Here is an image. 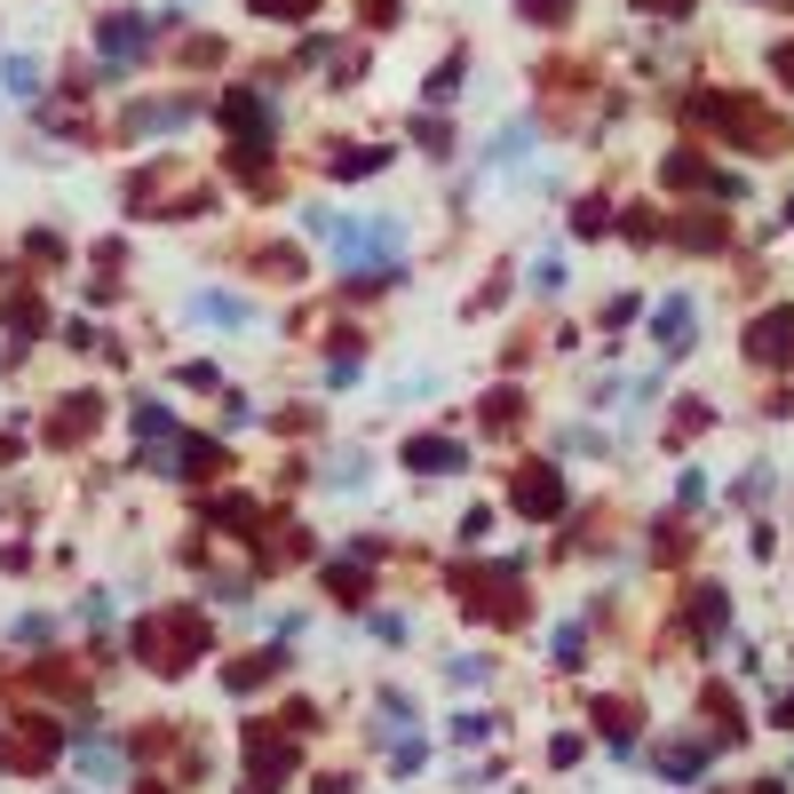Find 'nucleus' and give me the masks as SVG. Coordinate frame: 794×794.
<instances>
[{"mask_svg":"<svg viewBox=\"0 0 794 794\" xmlns=\"http://www.w3.org/2000/svg\"><path fill=\"white\" fill-rule=\"evenodd\" d=\"M786 334H794V310L763 318V326H755V334H747V350H755V358H786Z\"/></svg>","mask_w":794,"mask_h":794,"instance_id":"obj_1","label":"nucleus"},{"mask_svg":"<svg viewBox=\"0 0 794 794\" xmlns=\"http://www.w3.org/2000/svg\"><path fill=\"white\" fill-rule=\"evenodd\" d=\"M144 48V16H112L104 24V56H136Z\"/></svg>","mask_w":794,"mask_h":794,"instance_id":"obj_2","label":"nucleus"},{"mask_svg":"<svg viewBox=\"0 0 794 794\" xmlns=\"http://www.w3.org/2000/svg\"><path fill=\"white\" fill-rule=\"evenodd\" d=\"M683 334H691V303L676 294V303L659 310V350H683Z\"/></svg>","mask_w":794,"mask_h":794,"instance_id":"obj_3","label":"nucleus"},{"mask_svg":"<svg viewBox=\"0 0 794 794\" xmlns=\"http://www.w3.org/2000/svg\"><path fill=\"white\" fill-rule=\"evenodd\" d=\"M517 501L541 517V509H556V501H565V485H556V477H524V492H517Z\"/></svg>","mask_w":794,"mask_h":794,"instance_id":"obj_4","label":"nucleus"},{"mask_svg":"<svg viewBox=\"0 0 794 794\" xmlns=\"http://www.w3.org/2000/svg\"><path fill=\"white\" fill-rule=\"evenodd\" d=\"M406 461H421V469H453V461H461V453H453V445H438V438H421V445H413Z\"/></svg>","mask_w":794,"mask_h":794,"instance_id":"obj_5","label":"nucleus"},{"mask_svg":"<svg viewBox=\"0 0 794 794\" xmlns=\"http://www.w3.org/2000/svg\"><path fill=\"white\" fill-rule=\"evenodd\" d=\"M198 318H247V303H230V294H207V303H198Z\"/></svg>","mask_w":794,"mask_h":794,"instance_id":"obj_6","label":"nucleus"},{"mask_svg":"<svg viewBox=\"0 0 794 794\" xmlns=\"http://www.w3.org/2000/svg\"><path fill=\"white\" fill-rule=\"evenodd\" d=\"M254 9H271V16H294V9H310V0H254Z\"/></svg>","mask_w":794,"mask_h":794,"instance_id":"obj_7","label":"nucleus"},{"mask_svg":"<svg viewBox=\"0 0 794 794\" xmlns=\"http://www.w3.org/2000/svg\"><path fill=\"white\" fill-rule=\"evenodd\" d=\"M524 9H533V16H556V9H565V0H524Z\"/></svg>","mask_w":794,"mask_h":794,"instance_id":"obj_8","label":"nucleus"},{"mask_svg":"<svg viewBox=\"0 0 794 794\" xmlns=\"http://www.w3.org/2000/svg\"><path fill=\"white\" fill-rule=\"evenodd\" d=\"M644 9H683V0H644Z\"/></svg>","mask_w":794,"mask_h":794,"instance_id":"obj_9","label":"nucleus"}]
</instances>
